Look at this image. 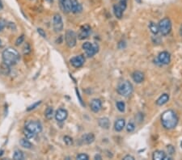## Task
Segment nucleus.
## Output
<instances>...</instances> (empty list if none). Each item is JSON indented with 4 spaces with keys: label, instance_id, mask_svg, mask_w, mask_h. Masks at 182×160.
Listing matches in <instances>:
<instances>
[{
    "label": "nucleus",
    "instance_id": "1",
    "mask_svg": "<svg viewBox=\"0 0 182 160\" xmlns=\"http://www.w3.org/2000/svg\"><path fill=\"white\" fill-rule=\"evenodd\" d=\"M161 123L166 129H172L178 124V116L173 110H167L161 116Z\"/></svg>",
    "mask_w": 182,
    "mask_h": 160
},
{
    "label": "nucleus",
    "instance_id": "2",
    "mask_svg": "<svg viewBox=\"0 0 182 160\" xmlns=\"http://www.w3.org/2000/svg\"><path fill=\"white\" fill-rule=\"evenodd\" d=\"M2 56H3V62L8 65L9 66H15L16 64H17L19 60L20 59V56L19 52L11 47H9V48L4 49Z\"/></svg>",
    "mask_w": 182,
    "mask_h": 160
},
{
    "label": "nucleus",
    "instance_id": "3",
    "mask_svg": "<svg viewBox=\"0 0 182 160\" xmlns=\"http://www.w3.org/2000/svg\"><path fill=\"white\" fill-rule=\"evenodd\" d=\"M134 88L131 83L129 81H122L121 83H118L117 87V91L120 96H124V97H128L130 96L133 93Z\"/></svg>",
    "mask_w": 182,
    "mask_h": 160
},
{
    "label": "nucleus",
    "instance_id": "4",
    "mask_svg": "<svg viewBox=\"0 0 182 160\" xmlns=\"http://www.w3.org/2000/svg\"><path fill=\"white\" fill-rule=\"evenodd\" d=\"M24 129L36 135L42 131V125L39 121H29L24 125Z\"/></svg>",
    "mask_w": 182,
    "mask_h": 160
},
{
    "label": "nucleus",
    "instance_id": "5",
    "mask_svg": "<svg viewBox=\"0 0 182 160\" xmlns=\"http://www.w3.org/2000/svg\"><path fill=\"white\" fill-rule=\"evenodd\" d=\"M158 26H159V31L163 36L168 35L172 30V22L170 20V19L168 17L162 19L159 22Z\"/></svg>",
    "mask_w": 182,
    "mask_h": 160
},
{
    "label": "nucleus",
    "instance_id": "6",
    "mask_svg": "<svg viewBox=\"0 0 182 160\" xmlns=\"http://www.w3.org/2000/svg\"><path fill=\"white\" fill-rule=\"evenodd\" d=\"M65 41L66 44L67 45L68 47L73 48L76 46V42H77V36H76V32L70 29L67 30L65 34Z\"/></svg>",
    "mask_w": 182,
    "mask_h": 160
},
{
    "label": "nucleus",
    "instance_id": "7",
    "mask_svg": "<svg viewBox=\"0 0 182 160\" xmlns=\"http://www.w3.org/2000/svg\"><path fill=\"white\" fill-rule=\"evenodd\" d=\"M53 27L55 32H60L63 29V18L60 14H55L53 18Z\"/></svg>",
    "mask_w": 182,
    "mask_h": 160
},
{
    "label": "nucleus",
    "instance_id": "8",
    "mask_svg": "<svg viewBox=\"0 0 182 160\" xmlns=\"http://www.w3.org/2000/svg\"><path fill=\"white\" fill-rule=\"evenodd\" d=\"M91 32V29L90 25L88 24H85L83 25L79 29V32L78 34V38L79 40H84V39L88 38Z\"/></svg>",
    "mask_w": 182,
    "mask_h": 160
},
{
    "label": "nucleus",
    "instance_id": "9",
    "mask_svg": "<svg viewBox=\"0 0 182 160\" xmlns=\"http://www.w3.org/2000/svg\"><path fill=\"white\" fill-rule=\"evenodd\" d=\"M70 64L72 65L75 68H79L83 66L85 62V57L83 55H78L76 57H73L70 60Z\"/></svg>",
    "mask_w": 182,
    "mask_h": 160
},
{
    "label": "nucleus",
    "instance_id": "10",
    "mask_svg": "<svg viewBox=\"0 0 182 160\" xmlns=\"http://www.w3.org/2000/svg\"><path fill=\"white\" fill-rule=\"evenodd\" d=\"M158 62L162 65H168L171 62V56L168 52L163 51L158 55Z\"/></svg>",
    "mask_w": 182,
    "mask_h": 160
},
{
    "label": "nucleus",
    "instance_id": "11",
    "mask_svg": "<svg viewBox=\"0 0 182 160\" xmlns=\"http://www.w3.org/2000/svg\"><path fill=\"white\" fill-rule=\"evenodd\" d=\"M68 112L67 111L64 109H57L56 112H55V119L56 121L58 122H64L66 119L67 118Z\"/></svg>",
    "mask_w": 182,
    "mask_h": 160
},
{
    "label": "nucleus",
    "instance_id": "12",
    "mask_svg": "<svg viewBox=\"0 0 182 160\" xmlns=\"http://www.w3.org/2000/svg\"><path fill=\"white\" fill-rule=\"evenodd\" d=\"M90 108L94 112H99L102 109V102L99 99H93L90 102Z\"/></svg>",
    "mask_w": 182,
    "mask_h": 160
},
{
    "label": "nucleus",
    "instance_id": "13",
    "mask_svg": "<svg viewBox=\"0 0 182 160\" xmlns=\"http://www.w3.org/2000/svg\"><path fill=\"white\" fill-rule=\"evenodd\" d=\"M70 7H71V11L74 14H79L82 12L83 11V7L78 0H70Z\"/></svg>",
    "mask_w": 182,
    "mask_h": 160
},
{
    "label": "nucleus",
    "instance_id": "14",
    "mask_svg": "<svg viewBox=\"0 0 182 160\" xmlns=\"http://www.w3.org/2000/svg\"><path fill=\"white\" fill-rule=\"evenodd\" d=\"M60 8L64 13H69L71 11L70 0H59Z\"/></svg>",
    "mask_w": 182,
    "mask_h": 160
},
{
    "label": "nucleus",
    "instance_id": "15",
    "mask_svg": "<svg viewBox=\"0 0 182 160\" xmlns=\"http://www.w3.org/2000/svg\"><path fill=\"white\" fill-rule=\"evenodd\" d=\"M81 140L84 144H91L95 141V135L92 133H88V134H85L82 136Z\"/></svg>",
    "mask_w": 182,
    "mask_h": 160
},
{
    "label": "nucleus",
    "instance_id": "16",
    "mask_svg": "<svg viewBox=\"0 0 182 160\" xmlns=\"http://www.w3.org/2000/svg\"><path fill=\"white\" fill-rule=\"evenodd\" d=\"M132 78L136 83H143L144 80V74L142 71L136 70L132 74Z\"/></svg>",
    "mask_w": 182,
    "mask_h": 160
},
{
    "label": "nucleus",
    "instance_id": "17",
    "mask_svg": "<svg viewBox=\"0 0 182 160\" xmlns=\"http://www.w3.org/2000/svg\"><path fill=\"white\" fill-rule=\"evenodd\" d=\"M98 51H99V45L97 44H92L91 48L85 51V54L88 57H93L94 55L98 53Z\"/></svg>",
    "mask_w": 182,
    "mask_h": 160
},
{
    "label": "nucleus",
    "instance_id": "18",
    "mask_svg": "<svg viewBox=\"0 0 182 160\" xmlns=\"http://www.w3.org/2000/svg\"><path fill=\"white\" fill-rule=\"evenodd\" d=\"M98 124L102 129H108L110 127V122L108 117H101L98 120Z\"/></svg>",
    "mask_w": 182,
    "mask_h": 160
},
{
    "label": "nucleus",
    "instance_id": "19",
    "mask_svg": "<svg viewBox=\"0 0 182 160\" xmlns=\"http://www.w3.org/2000/svg\"><path fill=\"white\" fill-rule=\"evenodd\" d=\"M125 125V119H118L117 122H115L114 124V129L116 131L120 132L122 131L123 129H124V127Z\"/></svg>",
    "mask_w": 182,
    "mask_h": 160
},
{
    "label": "nucleus",
    "instance_id": "20",
    "mask_svg": "<svg viewBox=\"0 0 182 160\" xmlns=\"http://www.w3.org/2000/svg\"><path fill=\"white\" fill-rule=\"evenodd\" d=\"M169 100V96L166 93H164L163 95L159 96V98L157 99V100H156V104L159 106H162L165 104V103Z\"/></svg>",
    "mask_w": 182,
    "mask_h": 160
},
{
    "label": "nucleus",
    "instance_id": "21",
    "mask_svg": "<svg viewBox=\"0 0 182 160\" xmlns=\"http://www.w3.org/2000/svg\"><path fill=\"white\" fill-rule=\"evenodd\" d=\"M165 157H166V154L163 150H156L152 155V158L154 160H164Z\"/></svg>",
    "mask_w": 182,
    "mask_h": 160
},
{
    "label": "nucleus",
    "instance_id": "22",
    "mask_svg": "<svg viewBox=\"0 0 182 160\" xmlns=\"http://www.w3.org/2000/svg\"><path fill=\"white\" fill-rule=\"evenodd\" d=\"M123 12H124V11L122 9V8H121L118 4H115V5L113 6V13H114V16H116L117 19H122Z\"/></svg>",
    "mask_w": 182,
    "mask_h": 160
},
{
    "label": "nucleus",
    "instance_id": "23",
    "mask_svg": "<svg viewBox=\"0 0 182 160\" xmlns=\"http://www.w3.org/2000/svg\"><path fill=\"white\" fill-rule=\"evenodd\" d=\"M10 66L3 62L0 66V73L3 75H8L10 74Z\"/></svg>",
    "mask_w": 182,
    "mask_h": 160
},
{
    "label": "nucleus",
    "instance_id": "24",
    "mask_svg": "<svg viewBox=\"0 0 182 160\" xmlns=\"http://www.w3.org/2000/svg\"><path fill=\"white\" fill-rule=\"evenodd\" d=\"M20 144L22 147L25 148V149H31L32 147V144L29 142L28 138H22L20 141Z\"/></svg>",
    "mask_w": 182,
    "mask_h": 160
},
{
    "label": "nucleus",
    "instance_id": "25",
    "mask_svg": "<svg viewBox=\"0 0 182 160\" xmlns=\"http://www.w3.org/2000/svg\"><path fill=\"white\" fill-rule=\"evenodd\" d=\"M45 116L48 120H51L53 118V116H54V109H53L52 107L49 106L45 109Z\"/></svg>",
    "mask_w": 182,
    "mask_h": 160
},
{
    "label": "nucleus",
    "instance_id": "26",
    "mask_svg": "<svg viewBox=\"0 0 182 160\" xmlns=\"http://www.w3.org/2000/svg\"><path fill=\"white\" fill-rule=\"evenodd\" d=\"M149 29L151 30V32L153 34L156 35V34L159 32V26L157 25L156 23H153V22H150L149 23Z\"/></svg>",
    "mask_w": 182,
    "mask_h": 160
},
{
    "label": "nucleus",
    "instance_id": "27",
    "mask_svg": "<svg viewBox=\"0 0 182 160\" xmlns=\"http://www.w3.org/2000/svg\"><path fill=\"white\" fill-rule=\"evenodd\" d=\"M13 158L16 160H23L24 158V155L23 153L20 150H16L14 152Z\"/></svg>",
    "mask_w": 182,
    "mask_h": 160
},
{
    "label": "nucleus",
    "instance_id": "28",
    "mask_svg": "<svg viewBox=\"0 0 182 160\" xmlns=\"http://www.w3.org/2000/svg\"><path fill=\"white\" fill-rule=\"evenodd\" d=\"M116 106H117V109L119 110L120 112H124L125 109V104L123 101H117V103H116Z\"/></svg>",
    "mask_w": 182,
    "mask_h": 160
},
{
    "label": "nucleus",
    "instance_id": "29",
    "mask_svg": "<svg viewBox=\"0 0 182 160\" xmlns=\"http://www.w3.org/2000/svg\"><path fill=\"white\" fill-rule=\"evenodd\" d=\"M63 139H64V142L67 146H72L74 142H73L72 137H69V136H65V137H63Z\"/></svg>",
    "mask_w": 182,
    "mask_h": 160
},
{
    "label": "nucleus",
    "instance_id": "30",
    "mask_svg": "<svg viewBox=\"0 0 182 160\" xmlns=\"http://www.w3.org/2000/svg\"><path fill=\"white\" fill-rule=\"evenodd\" d=\"M76 159L79 160H88L89 157L88 155L86 154H79L76 156Z\"/></svg>",
    "mask_w": 182,
    "mask_h": 160
},
{
    "label": "nucleus",
    "instance_id": "31",
    "mask_svg": "<svg viewBox=\"0 0 182 160\" xmlns=\"http://www.w3.org/2000/svg\"><path fill=\"white\" fill-rule=\"evenodd\" d=\"M134 129H135V125H134V124L132 123V122H130V123L126 125V130H127V132H129V133L133 132Z\"/></svg>",
    "mask_w": 182,
    "mask_h": 160
},
{
    "label": "nucleus",
    "instance_id": "32",
    "mask_svg": "<svg viewBox=\"0 0 182 160\" xmlns=\"http://www.w3.org/2000/svg\"><path fill=\"white\" fill-rule=\"evenodd\" d=\"M30 52H31V47H30L29 43H26L24 47H23V54H29Z\"/></svg>",
    "mask_w": 182,
    "mask_h": 160
},
{
    "label": "nucleus",
    "instance_id": "33",
    "mask_svg": "<svg viewBox=\"0 0 182 160\" xmlns=\"http://www.w3.org/2000/svg\"><path fill=\"white\" fill-rule=\"evenodd\" d=\"M41 103H42V101H37V102H36L35 103H33L32 105L29 106V108L27 109V111H31V110H33V109H36L37 106H39Z\"/></svg>",
    "mask_w": 182,
    "mask_h": 160
},
{
    "label": "nucleus",
    "instance_id": "34",
    "mask_svg": "<svg viewBox=\"0 0 182 160\" xmlns=\"http://www.w3.org/2000/svg\"><path fill=\"white\" fill-rule=\"evenodd\" d=\"M91 45H92V43H90V42H84L83 44V45H82V48H83V49L84 50V51H86V50H88V49H89L91 47Z\"/></svg>",
    "mask_w": 182,
    "mask_h": 160
},
{
    "label": "nucleus",
    "instance_id": "35",
    "mask_svg": "<svg viewBox=\"0 0 182 160\" xmlns=\"http://www.w3.org/2000/svg\"><path fill=\"white\" fill-rule=\"evenodd\" d=\"M167 149H168V155H170V156H172V155H174L175 153V148L172 146V145H169V146H168V147H167Z\"/></svg>",
    "mask_w": 182,
    "mask_h": 160
},
{
    "label": "nucleus",
    "instance_id": "36",
    "mask_svg": "<svg viewBox=\"0 0 182 160\" xmlns=\"http://www.w3.org/2000/svg\"><path fill=\"white\" fill-rule=\"evenodd\" d=\"M23 41H24V35H21V36H19L18 38H17V40H16V45H21L23 43Z\"/></svg>",
    "mask_w": 182,
    "mask_h": 160
},
{
    "label": "nucleus",
    "instance_id": "37",
    "mask_svg": "<svg viewBox=\"0 0 182 160\" xmlns=\"http://www.w3.org/2000/svg\"><path fill=\"white\" fill-rule=\"evenodd\" d=\"M37 32H38L42 37H44V38L46 37V33H45V32L42 29H37Z\"/></svg>",
    "mask_w": 182,
    "mask_h": 160
},
{
    "label": "nucleus",
    "instance_id": "38",
    "mask_svg": "<svg viewBox=\"0 0 182 160\" xmlns=\"http://www.w3.org/2000/svg\"><path fill=\"white\" fill-rule=\"evenodd\" d=\"M123 159L124 160H134V157L132 156V155H125V157L123 158Z\"/></svg>",
    "mask_w": 182,
    "mask_h": 160
},
{
    "label": "nucleus",
    "instance_id": "39",
    "mask_svg": "<svg viewBox=\"0 0 182 160\" xmlns=\"http://www.w3.org/2000/svg\"><path fill=\"white\" fill-rule=\"evenodd\" d=\"M95 159H99V160H100V159H102V157H101V156H100V155H96V156H95Z\"/></svg>",
    "mask_w": 182,
    "mask_h": 160
},
{
    "label": "nucleus",
    "instance_id": "40",
    "mask_svg": "<svg viewBox=\"0 0 182 160\" xmlns=\"http://www.w3.org/2000/svg\"><path fill=\"white\" fill-rule=\"evenodd\" d=\"M1 9H3V3H2V1L0 0V10Z\"/></svg>",
    "mask_w": 182,
    "mask_h": 160
},
{
    "label": "nucleus",
    "instance_id": "41",
    "mask_svg": "<svg viewBox=\"0 0 182 160\" xmlns=\"http://www.w3.org/2000/svg\"><path fill=\"white\" fill-rule=\"evenodd\" d=\"M180 36H182V25L180 26Z\"/></svg>",
    "mask_w": 182,
    "mask_h": 160
},
{
    "label": "nucleus",
    "instance_id": "42",
    "mask_svg": "<svg viewBox=\"0 0 182 160\" xmlns=\"http://www.w3.org/2000/svg\"><path fill=\"white\" fill-rule=\"evenodd\" d=\"M3 23H0V31H1V30H2V29H3Z\"/></svg>",
    "mask_w": 182,
    "mask_h": 160
},
{
    "label": "nucleus",
    "instance_id": "43",
    "mask_svg": "<svg viewBox=\"0 0 182 160\" xmlns=\"http://www.w3.org/2000/svg\"><path fill=\"white\" fill-rule=\"evenodd\" d=\"M2 46V41H1V40H0V47Z\"/></svg>",
    "mask_w": 182,
    "mask_h": 160
},
{
    "label": "nucleus",
    "instance_id": "44",
    "mask_svg": "<svg viewBox=\"0 0 182 160\" xmlns=\"http://www.w3.org/2000/svg\"><path fill=\"white\" fill-rule=\"evenodd\" d=\"M180 146H181V148H182V142H181V143H180Z\"/></svg>",
    "mask_w": 182,
    "mask_h": 160
}]
</instances>
